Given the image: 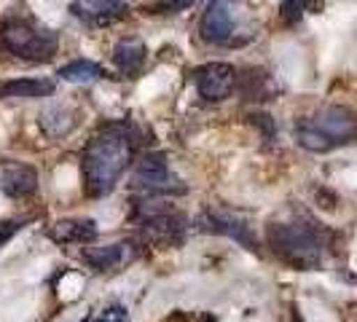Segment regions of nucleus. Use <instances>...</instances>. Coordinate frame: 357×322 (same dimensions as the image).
<instances>
[{
    "mask_svg": "<svg viewBox=\"0 0 357 322\" xmlns=\"http://www.w3.org/2000/svg\"><path fill=\"white\" fill-rule=\"evenodd\" d=\"M137 143H140V135L132 121H110L91 137L81 156L86 197L102 199L116 188V183L121 180L135 159Z\"/></svg>",
    "mask_w": 357,
    "mask_h": 322,
    "instance_id": "nucleus-1",
    "label": "nucleus"
},
{
    "mask_svg": "<svg viewBox=\"0 0 357 322\" xmlns=\"http://www.w3.org/2000/svg\"><path fill=\"white\" fill-rule=\"evenodd\" d=\"M266 242L271 252L298 271H312L322 263V233L312 220L268 223Z\"/></svg>",
    "mask_w": 357,
    "mask_h": 322,
    "instance_id": "nucleus-2",
    "label": "nucleus"
},
{
    "mask_svg": "<svg viewBox=\"0 0 357 322\" xmlns=\"http://www.w3.org/2000/svg\"><path fill=\"white\" fill-rule=\"evenodd\" d=\"M0 49L24 62H49L59 49V36L30 14H11L0 22Z\"/></svg>",
    "mask_w": 357,
    "mask_h": 322,
    "instance_id": "nucleus-3",
    "label": "nucleus"
},
{
    "mask_svg": "<svg viewBox=\"0 0 357 322\" xmlns=\"http://www.w3.org/2000/svg\"><path fill=\"white\" fill-rule=\"evenodd\" d=\"M135 215H137V236L143 239V245H159V247H178L185 239L188 231V220L185 215L175 213V210H153L148 204H135Z\"/></svg>",
    "mask_w": 357,
    "mask_h": 322,
    "instance_id": "nucleus-4",
    "label": "nucleus"
},
{
    "mask_svg": "<svg viewBox=\"0 0 357 322\" xmlns=\"http://www.w3.org/2000/svg\"><path fill=\"white\" fill-rule=\"evenodd\" d=\"M135 188L145 194H185L183 180L169 169L164 153H145L135 169Z\"/></svg>",
    "mask_w": 357,
    "mask_h": 322,
    "instance_id": "nucleus-5",
    "label": "nucleus"
},
{
    "mask_svg": "<svg viewBox=\"0 0 357 322\" xmlns=\"http://www.w3.org/2000/svg\"><path fill=\"white\" fill-rule=\"evenodd\" d=\"M309 124L320 132L322 137L331 143V148L355 143L357 137V116L355 110L344 105H328L322 107L317 116H309Z\"/></svg>",
    "mask_w": 357,
    "mask_h": 322,
    "instance_id": "nucleus-6",
    "label": "nucleus"
},
{
    "mask_svg": "<svg viewBox=\"0 0 357 322\" xmlns=\"http://www.w3.org/2000/svg\"><path fill=\"white\" fill-rule=\"evenodd\" d=\"M242 0H210L207 11L202 17L199 33L207 43L215 46H226L234 40V30H236V11H239Z\"/></svg>",
    "mask_w": 357,
    "mask_h": 322,
    "instance_id": "nucleus-7",
    "label": "nucleus"
},
{
    "mask_svg": "<svg viewBox=\"0 0 357 322\" xmlns=\"http://www.w3.org/2000/svg\"><path fill=\"white\" fill-rule=\"evenodd\" d=\"M236 70L229 62H207L191 72V81L197 86L199 97H204L207 102H223L231 97L236 86Z\"/></svg>",
    "mask_w": 357,
    "mask_h": 322,
    "instance_id": "nucleus-8",
    "label": "nucleus"
},
{
    "mask_svg": "<svg viewBox=\"0 0 357 322\" xmlns=\"http://www.w3.org/2000/svg\"><path fill=\"white\" fill-rule=\"evenodd\" d=\"M197 231L229 236V239H234V242H239L245 250H250L258 255V242H255V236H252V229L239 217V215L204 210V213L197 217Z\"/></svg>",
    "mask_w": 357,
    "mask_h": 322,
    "instance_id": "nucleus-9",
    "label": "nucleus"
},
{
    "mask_svg": "<svg viewBox=\"0 0 357 322\" xmlns=\"http://www.w3.org/2000/svg\"><path fill=\"white\" fill-rule=\"evenodd\" d=\"M70 14L89 27H107L129 14V6L121 0H78L70 6Z\"/></svg>",
    "mask_w": 357,
    "mask_h": 322,
    "instance_id": "nucleus-10",
    "label": "nucleus"
},
{
    "mask_svg": "<svg viewBox=\"0 0 357 322\" xmlns=\"http://www.w3.org/2000/svg\"><path fill=\"white\" fill-rule=\"evenodd\" d=\"M135 255H137V247L132 242H116V245H105V247H84L81 261L94 271H110V268L129 263Z\"/></svg>",
    "mask_w": 357,
    "mask_h": 322,
    "instance_id": "nucleus-11",
    "label": "nucleus"
},
{
    "mask_svg": "<svg viewBox=\"0 0 357 322\" xmlns=\"http://www.w3.org/2000/svg\"><path fill=\"white\" fill-rule=\"evenodd\" d=\"M97 223L91 217H70L56 220L49 229V239L56 245H91L97 239Z\"/></svg>",
    "mask_w": 357,
    "mask_h": 322,
    "instance_id": "nucleus-12",
    "label": "nucleus"
},
{
    "mask_svg": "<svg viewBox=\"0 0 357 322\" xmlns=\"http://www.w3.org/2000/svg\"><path fill=\"white\" fill-rule=\"evenodd\" d=\"M38 188V172L24 164H11L0 172V191L11 199L33 197Z\"/></svg>",
    "mask_w": 357,
    "mask_h": 322,
    "instance_id": "nucleus-13",
    "label": "nucleus"
},
{
    "mask_svg": "<svg viewBox=\"0 0 357 322\" xmlns=\"http://www.w3.org/2000/svg\"><path fill=\"white\" fill-rule=\"evenodd\" d=\"M145 54H148V49H145L143 40H137V38H124V40H119L116 49H113V62H116L119 72L135 78V75H140V70H143Z\"/></svg>",
    "mask_w": 357,
    "mask_h": 322,
    "instance_id": "nucleus-14",
    "label": "nucleus"
},
{
    "mask_svg": "<svg viewBox=\"0 0 357 322\" xmlns=\"http://www.w3.org/2000/svg\"><path fill=\"white\" fill-rule=\"evenodd\" d=\"M54 81L49 78H14L0 84V100H11V97H22V100H36V97H52Z\"/></svg>",
    "mask_w": 357,
    "mask_h": 322,
    "instance_id": "nucleus-15",
    "label": "nucleus"
},
{
    "mask_svg": "<svg viewBox=\"0 0 357 322\" xmlns=\"http://www.w3.org/2000/svg\"><path fill=\"white\" fill-rule=\"evenodd\" d=\"M38 124H40V129L46 135L62 137V135H68L73 126H75V113L68 105H49L38 116Z\"/></svg>",
    "mask_w": 357,
    "mask_h": 322,
    "instance_id": "nucleus-16",
    "label": "nucleus"
},
{
    "mask_svg": "<svg viewBox=\"0 0 357 322\" xmlns=\"http://www.w3.org/2000/svg\"><path fill=\"white\" fill-rule=\"evenodd\" d=\"M59 78L68 84H91V81L105 78V70L91 59H75V62H68L65 68H59Z\"/></svg>",
    "mask_w": 357,
    "mask_h": 322,
    "instance_id": "nucleus-17",
    "label": "nucleus"
},
{
    "mask_svg": "<svg viewBox=\"0 0 357 322\" xmlns=\"http://www.w3.org/2000/svg\"><path fill=\"white\" fill-rule=\"evenodd\" d=\"M309 3L312 0H282L280 3V17H282V22L285 24H298Z\"/></svg>",
    "mask_w": 357,
    "mask_h": 322,
    "instance_id": "nucleus-18",
    "label": "nucleus"
},
{
    "mask_svg": "<svg viewBox=\"0 0 357 322\" xmlns=\"http://www.w3.org/2000/svg\"><path fill=\"white\" fill-rule=\"evenodd\" d=\"M30 220H33V217H11V220H3V223H0V247H3L6 242H11L14 233L22 231Z\"/></svg>",
    "mask_w": 357,
    "mask_h": 322,
    "instance_id": "nucleus-19",
    "label": "nucleus"
},
{
    "mask_svg": "<svg viewBox=\"0 0 357 322\" xmlns=\"http://www.w3.org/2000/svg\"><path fill=\"white\" fill-rule=\"evenodd\" d=\"M197 0H156L153 3V14H180L185 8H191Z\"/></svg>",
    "mask_w": 357,
    "mask_h": 322,
    "instance_id": "nucleus-20",
    "label": "nucleus"
},
{
    "mask_svg": "<svg viewBox=\"0 0 357 322\" xmlns=\"http://www.w3.org/2000/svg\"><path fill=\"white\" fill-rule=\"evenodd\" d=\"M250 121L255 126H261V129H264V137H266V140H271V137H274V132H277V129H274L271 116H266V113H252Z\"/></svg>",
    "mask_w": 357,
    "mask_h": 322,
    "instance_id": "nucleus-21",
    "label": "nucleus"
},
{
    "mask_svg": "<svg viewBox=\"0 0 357 322\" xmlns=\"http://www.w3.org/2000/svg\"><path fill=\"white\" fill-rule=\"evenodd\" d=\"M105 314H107V322H129V314H126V309L124 306H110V309H105Z\"/></svg>",
    "mask_w": 357,
    "mask_h": 322,
    "instance_id": "nucleus-22",
    "label": "nucleus"
},
{
    "mask_svg": "<svg viewBox=\"0 0 357 322\" xmlns=\"http://www.w3.org/2000/svg\"><path fill=\"white\" fill-rule=\"evenodd\" d=\"M84 322H107V314L105 312H100V314H94V317H86Z\"/></svg>",
    "mask_w": 357,
    "mask_h": 322,
    "instance_id": "nucleus-23",
    "label": "nucleus"
},
{
    "mask_svg": "<svg viewBox=\"0 0 357 322\" xmlns=\"http://www.w3.org/2000/svg\"><path fill=\"white\" fill-rule=\"evenodd\" d=\"M199 322H215V317H213V314H202V317H199Z\"/></svg>",
    "mask_w": 357,
    "mask_h": 322,
    "instance_id": "nucleus-24",
    "label": "nucleus"
}]
</instances>
